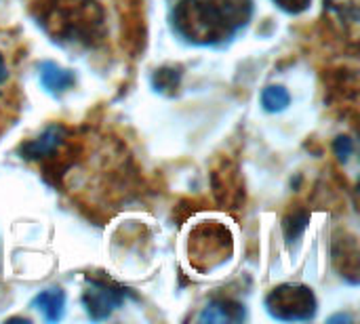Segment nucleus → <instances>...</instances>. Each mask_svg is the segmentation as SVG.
<instances>
[{"instance_id": "obj_2", "label": "nucleus", "mask_w": 360, "mask_h": 324, "mask_svg": "<svg viewBox=\"0 0 360 324\" xmlns=\"http://www.w3.org/2000/svg\"><path fill=\"white\" fill-rule=\"evenodd\" d=\"M38 19L55 42L70 46L91 48L108 34L103 8L95 0H44Z\"/></svg>"}, {"instance_id": "obj_7", "label": "nucleus", "mask_w": 360, "mask_h": 324, "mask_svg": "<svg viewBox=\"0 0 360 324\" xmlns=\"http://www.w3.org/2000/svg\"><path fill=\"white\" fill-rule=\"evenodd\" d=\"M247 312L245 306L234 302V299H226V297H217L211 299L202 312L198 314L200 323H240L245 320Z\"/></svg>"}, {"instance_id": "obj_1", "label": "nucleus", "mask_w": 360, "mask_h": 324, "mask_svg": "<svg viewBox=\"0 0 360 324\" xmlns=\"http://www.w3.org/2000/svg\"><path fill=\"white\" fill-rule=\"evenodd\" d=\"M253 15V0H179L173 11L177 34L196 46L232 40Z\"/></svg>"}, {"instance_id": "obj_10", "label": "nucleus", "mask_w": 360, "mask_h": 324, "mask_svg": "<svg viewBox=\"0 0 360 324\" xmlns=\"http://www.w3.org/2000/svg\"><path fill=\"white\" fill-rule=\"evenodd\" d=\"M291 103V95L285 86L281 84H272V86H266L264 93H262V105L266 112L270 114H276V112H283L287 110Z\"/></svg>"}, {"instance_id": "obj_6", "label": "nucleus", "mask_w": 360, "mask_h": 324, "mask_svg": "<svg viewBox=\"0 0 360 324\" xmlns=\"http://www.w3.org/2000/svg\"><path fill=\"white\" fill-rule=\"evenodd\" d=\"M68 145V129L63 124H51L46 127L38 137L21 143L19 154L25 160L32 162H51L55 156L59 158V154L65 152Z\"/></svg>"}, {"instance_id": "obj_4", "label": "nucleus", "mask_w": 360, "mask_h": 324, "mask_svg": "<svg viewBox=\"0 0 360 324\" xmlns=\"http://www.w3.org/2000/svg\"><path fill=\"white\" fill-rule=\"evenodd\" d=\"M266 310L272 318L283 323H306L316 316L319 302L306 285H281L266 297Z\"/></svg>"}, {"instance_id": "obj_11", "label": "nucleus", "mask_w": 360, "mask_h": 324, "mask_svg": "<svg viewBox=\"0 0 360 324\" xmlns=\"http://www.w3.org/2000/svg\"><path fill=\"white\" fill-rule=\"evenodd\" d=\"M308 223H310V213H308V211H302V209H300V211L289 213V215L285 217V221H283V230H285L287 245L300 240L302 234L306 232Z\"/></svg>"}, {"instance_id": "obj_5", "label": "nucleus", "mask_w": 360, "mask_h": 324, "mask_svg": "<svg viewBox=\"0 0 360 324\" xmlns=\"http://www.w3.org/2000/svg\"><path fill=\"white\" fill-rule=\"evenodd\" d=\"M82 291V306L93 320H105L127 299V289L103 276H86Z\"/></svg>"}, {"instance_id": "obj_9", "label": "nucleus", "mask_w": 360, "mask_h": 324, "mask_svg": "<svg viewBox=\"0 0 360 324\" xmlns=\"http://www.w3.org/2000/svg\"><path fill=\"white\" fill-rule=\"evenodd\" d=\"M32 308H36L38 312H42V316L49 320V323H57L63 318V312H65V293L61 289H46V291H40L34 302H32Z\"/></svg>"}, {"instance_id": "obj_8", "label": "nucleus", "mask_w": 360, "mask_h": 324, "mask_svg": "<svg viewBox=\"0 0 360 324\" xmlns=\"http://www.w3.org/2000/svg\"><path fill=\"white\" fill-rule=\"evenodd\" d=\"M38 70H40V82H42V86H44L49 93H53V95H63V93H68V91L74 86V82H76L74 72L61 67V65L55 63V61H42Z\"/></svg>"}, {"instance_id": "obj_13", "label": "nucleus", "mask_w": 360, "mask_h": 324, "mask_svg": "<svg viewBox=\"0 0 360 324\" xmlns=\"http://www.w3.org/2000/svg\"><path fill=\"white\" fill-rule=\"evenodd\" d=\"M278 8H283L289 15H300L310 8L312 0H272Z\"/></svg>"}, {"instance_id": "obj_12", "label": "nucleus", "mask_w": 360, "mask_h": 324, "mask_svg": "<svg viewBox=\"0 0 360 324\" xmlns=\"http://www.w3.org/2000/svg\"><path fill=\"white\" fill-rule=\"evenodd\" d=\"M179 84V72L177 70H169L162 67L154 74V86L158 91H167V89H175Z\"/></svg>"}, {"instance_id": "obj_3", "label": "nucleus", "mask_w": 360, "mask_h": 324, "mask_svg": "<svg viewBox=\"0 0 360 324\" xmlns=\"http://www.w3.org/2000/svg\"><path fill=\"white\" fill-rule=\"evenodd\" d=\"M234 255V236L228 223L219 219H202L190 230L188 259L198 274L221 268Z\"/></svg>"}, {"instance_id": "obj_14", "label": "nucleus", "mask_w": 360, "mask_h": 324, "mask_svg": "<svg viewBox=\"0 0 360 324\" xmlns=\"http://www.w3.org/2000/svg\"><path fill=\"white\" fill-rule=\"evenodd\" d=\"M333 150H335V156L340 158V160H348L352 154H354V143H352V139L350 137H338L335 141H333Z\"/></svg>"}, {"instance_id": "obj_15", "label": "nucleus", "mask_w": 360, "mask_h": 324, "mask_svg": "<svg viewBox=\"0 0 360 324\" xmlns=\"http://www.w3.org/2000/svg\"><path fill=\"white\" fill-rule=\"evenodd\" d=\"M217 173L224 177V188H232V186H234V183H232V179H230V175H232V173H228V171H217ZM221 192H224V194L228 192V196H226V202H228V205H232V202H238V200H240V192H236V190H219V192H215V194H221Z\"/></svg>"}, {"instance_id": "obj_17", "label": "nucleus", "mask_w": 360, "mask_h": 324, "mask_svg": "<svg viewBox=\"0 0 360 324\" xmlns=\"http://www.w3.org/2000/svg\"><path fill=\"white\" fill-rule=\"evenodd\" d=\"M333 320H352V318H350V316H335V318H331V323H333Z\"/></svg>"}, {"instance_id": "obj_16", "label": "nucleus", "mask_w": 360, "mask_h": 324, "mask_svg": "<svg viewBox=\"0 0 360 324\" xmlns=\"http://www.w3.org/2000/svg\"><path fill=\"white\" fill-rule=\"evenodd\" d=\"M6 78H8V70H6L4 57H2V53H0V84H4V82H6Z\"/></svg>"}]
</instances>
